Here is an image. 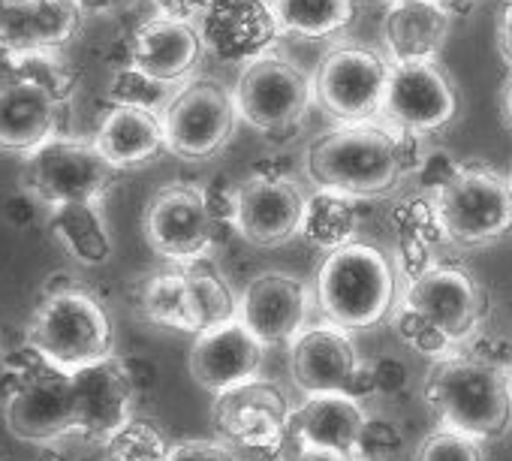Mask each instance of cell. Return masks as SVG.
<instances>
[{
  "mask_svg": "<svg viewBox=\"0 0 512 461\" xmlns=\"http://www.w3.org/2000/svg\"><path fill=\"white\" fill-rule=\"evenodd\" d=\"M22 160V187L31 190L46 211L67 202H103L121 175L91 136L55 133Z\"/></svg>",
  "mask_w": 512,
  "mask_h": 461,
  "instance_id": "obj_6",
  "label": "cell"
},
{
  "mask_svg": "<svg viewBox=\"0 0 512 461\" xmlns=\"http://www.w3.org/2000/svg\"><path fill=\"white\" fill-rule=\"evenodd\" d=\"M308 196L278 172H256L235 187V233L253 248H281L302 236Z\"/></svg>",
  "mask_w": 512,
  "mask_h": 461,
  "instance_id": "obj_14",
  "label": "cell"
},
{
  "mask_svg": "<svg viewBox=\"0 0 512 461\" xmlns=\"http://www.w3.org/2000/svg\"><path fill=\"white\" fill-rule=\"evenodd\" d=\"M452 28V10L443 0H404L386 10L383 40L389 61H437Z\"/></svg>",
  "mask_w": 512,
  "mask_h": 461,
  "instance_id": "obj_26",
  "label": "cell"
},
{
  "mask_svg": "<svg viewBox=\"0 0 512 461\" xmlns=\"http://www.w3.org/2000/svg\"><path fill=\"white\" fill-rule=\"evenodd\" d=\"M4 419L13 437L31 446H55L73 437V398H70V374L43 362L28 386L7 401Z\"/></svg>",
  "mask_w": 512,
  "mask_h": 461,
  "instance_id": "obj_20",
  "label": "cell"
},
{
  "mask_svg": "<svg viewBox=\"0 0 512 461\" xmlns=\"http://www.w3.org/2000/svg\"><path fill=\"white\" fill-rule=\"evenodd\" d=\"M500 109H503V118H506V124L512 127V73H509V79L503 82V94H500Z\"/></svg>",
  "mask_w": 512,
  "mask_h": 461,
  "instance_id": "obj_48",
  "label": "cell"
},
{
  "mask_svg": "<svg viewBox=\"0 0 512 461\" xmlns=\"http://www.w3.org/2000/svg\"><path fill=\"white\" fill-rule=\"evenodd\" d=\"M196 28L205 52L229 64H247L272 52L275 37H281L269 0H208Z\"/></svg>",
  "mask_w": 512,
  "mask_h": 461,
  "instance_id": "obj_19",
  "label": "cell"
},
{
  "mask_svg": "<svg viewBox=\"0 0 512 461\" xmlns=\"http://www.w3.org/2000/svg\"><path fill=\"white\" fill-rule=\"evenodd\" d=\"M368 377H371L374 395H383V398H398L410 386V368L404 365V359L389 356V353L368 359Z\"/></svg>",
  "mask_w": 512,
  "mask_h": 461,
  "instance_id": "obj_37",
  "label": "cell"
},
{
  "mask_svg": "<svg viewBox=\"0 0 512 461\" xmlns=\"http://www.w3.org/2000/svg\"><path fill=\"white\" fill-rule=\"evenodd\" d=\"M374 4H383V7L389 10V7H398V4H404V0H374Z\"/></svg>",
  "mask_w": 512,
  "mask_h": 461,
  "instance_id": "obj_49",
  "label": "cell"
},
{
  "mask_svg": "<svg viewBox=\"0 0 512 461\" xmlns=\"http://www.w3.org/2000/svg\"><path fill=\"white\" fill-rule=\"evenodd\" d=\"M422 395L440 425L482 443L503 437L512 425V371L488 365L467 350L431 362Z\"/></svg>",
  "mask_w": 512,
  "mask_h": 461,
  "instance_id": "obj_2",
  "label": "cell"
},
{
  "mask_svg": "<svg viewBox=\"0 0 512 461\" xmlns=\"http://www.w3.org/2000/svg\"><path fill=\"white\" fill-rule=\"evenodd\" d=\"M142 233L148 248L169 266L205 260L220 242V226L211 214L205 187L184 181L166 184L148 199Z\"/></svg>",
  "mask_w": 512,
  "mask_h": 461,
  "instance_id": "obj_11",
  "label": "cell"
},
{
  "mask_svg": "<svg viewBox=\"0 0 512 461\" xmlns=\"http://www.w3.org/2000/svg\"><path fill=\"white\" fill-rule=\"evenodd\" d=\"M416 461H485L482 440L455 431V428H434L416 446Z\"/></svg>",
  "mask_w": 512,
  "mask_h": 461,
  "instance_id": "obj_36",
  "label": "cell"
},
{
  "mask_svg": "<svg viewBox=\"0 0 512 461\" xmlns=\"http://www.w3.org/2000/svg\"><path fill=\"white\" fill-rule=\"evenodd\" d=\"M269 347L256 338L241 320L223 323L217 329L193 335L187 368L196 386L211 395L235 389L253 377H260Z\"/></svg>",
  "mask_w": 512,
  "mask_h": 461,
  "instance_id": "obj_18",
  "label": "cell"
},
{
  "mask_svg": "<svg viewBox=\"0 0 512 461\" xmlns=\"http://www.w3.org/2000/svg\"><path fill=\"white\" fill-rule=\"evenodd\" d=\"M82 22L76 0H0V52H64Z\"/></svg>",
  "mask_w": 512,
  "mask_h": 461,
  "instance_id": "obj_22",
  "label": "cell"
},
{
  "mask_svg": "<svg viewBox=\"0 0 512 461\" xmlns=\"http://www.w3.org/2000/svg\"><path fill=\"white\" fill-rule=\"evenodd\" d=\"M275 25L293 40H329L344 34L356 19L353 0H269Z\"/></svg>",
  "mask_w": 512,
  "mask_h": 461,
  "instance_id": "obj_28",
  "label": "cell"
},
{
  "mask_svg": "<svg viewBox=\"0 0 512 461\" xmlns=\"http://www.w3.org/2000/svg\"><path fill=\"white\" fill-rule=\"evenodd\" d=\"M509 181H512V175H509Z\"/></svg>",
  "mask_w": 512,
  "mask_h": 461,
  "instance_id": "obj_54",
  "label": "cell"
},
{
  "mask_svg": "<svg viewBox=\"0 0 512 461\" xmlns=\"http://www.w3.org/2000/svg\"><path fill=\"white\" fill-rule=\"evenodd\" d=\"M293 410L296 404L278 380L253 377L214 395L211 428L217 440L247 461H284Z\"/></svg>",
  "mask_w": 512,
  "mask_h": 461,
  "instance_id": "obj_5",
  "label": "cell"
},
{
  "mask_svg": "<svg viewBox=\"0 0 512 461\" xmlns=\"http://www.w3.org/2000/svg\"><path fill=\"white\" fill-rule=\"evenodd\" d=\"M365 419L368 413L362 401H356L353 395H344V392L305 395V401L293 410L290 437L299 443H311V446L356 458Z\"/></svg>",
  "mask_w": 512,
  "mask_h": 461,
  "instance_id": "obj_25",
  "label": "cell"
},
{
  "mask_svg": "<svg viewBox=\"0 0 512 461\" xmlns=\"http://www.w3.org/2000/svg\"><path fill=\"white\" fill-rule=\"evenodd\" d=\"M497 52L512 73V0L500 10V19H497Z\"/></svg>",
  "mask_w": 512,
  "mask_h": 461,
  "instance_id": "obj_45",
  "label": "cell"
},
{
  "mask_svg": "<svg viewBox=\"0 0 512 461\" xmlns=\"http://www.w3.org/2000/svg\"><path fill=\"white\" fill-rule=\"evenodd\" d=\"M40 217H46V208L43 202L31 193V190H19V193H10L4 199V220L16 229H31Z\"/></svg>",
  "mask_w": 512,
  "mask_h": 461,
  "instance_id": "obj_41",
  "label": "cell"
},
{
  "mask_svg": "<svg viewBox=\"0 0 512 461\" xmlns=\"http://www.w3.org/2000/svg\"><path fill=\"white\" fill-rule=\"evenodd\" d=\"M136 308H139L142 320L151 323V326H157V329L193 335L184 266H172V269H163V272L148 275L139 284Z\"/></svg>",
  "mask_w": 512,
  "mask_h": 461,
  "instance_id": "obj_30",
  "label": "cell"
},
{
  "mask_svg": "<svg viewBox=\"0 0 512 461\" xmlns=\"http://www.w3.org/2000/svg\"><path fill=\"white\" fill-rule=\"evenodd\" d=\"M163 133H166V154L199 163L220 154L238 124L235 97L217 79L193 76L190 82L178 85L169 103L160 109Z\"/></svg>",
  "mask_w": 512,
  "mask_h": 461,
  "instance_id": "obj_8",
  "label": "cell"
},
{
  "mask_svg": "<svg viewBox=\"0 0 512 461\" xmlns=\"http://www.w3.org/2000/svg\"><path fill=\"white\" fill-rule=\"evenodd\" d=\"M25 344L52 368L73 374L115 356V326L106 305L67 278L64 284L43 287L25 326Z\"/></svg>",
  "mask_w": 512,
  "mask_h": 461,
  "instance_id": "obj_4",
  "label": "cell"
},
{
  "mask_svg": "<svg viewBox=\"0 0 512 461\" xmlns=\"http://www.w3.org/2000/svg\"><path fill=\"white\" fill-rule=\"evenodd\" d=\"M314 299L326 323L347 332L374 329L398 302L395 260L371 242H350L323 257Z\"/></svg>",
  "mask_w": 512,
  "mask_h": 461,
  "instance_id": "obj_3",
  "label": "cell"
},
{
  "mask_svg": "<svg viewBox=\"0 0 512 461\" xmlns=\"http://www.w3.org/2000/svg\"><path fill=\"white\" fill-rule=\"evenodd\" d=\"M284 461H350L347 455H338L332 449H320V446H311V443H299L290 437V446L284 452Z\"/></svg>",
  "mask_w": 512,
  "mask_h": 461,
  "instance_id": "obj_43",
  "label": "cell"
},
{
  "mask_svg": "<svg viewBox=\"0 0 512 461\" xmlns=\"http://www.w3.org/2000/svg\"><path fill=\"white\" fill-rule=\"evenodd\" d=\"M362 362L365 359L353 344V332L326 320L305 326L290 344V374L302 395H350Z\"/></svg>",
  "mask_w": 512,
  "mask_h": 461,
  "instance_id": "obj_17",
  "label": "cell"
},
{
  "mask_svg": "<svg viewBox=\"0 0 512 461\" xmlns=\"http://www.w3.org/2000/svg\"><path fill=\"white\" fill-rule=\"evenodd\" d=\"M76 4L82 7L85 16H100V13H112L115 7L124 4V0H76Z\"/></svg>",
  "mask_w": 512,
  "mask_h": 461,
  "instance_id": "obj_46",
  "label": "cell"
},
{
  "mask_svg": "<svg viewBox=\"0 0 512 461\" xmlns=\"http://www.w3.org/2000/svg\"><path fill=\"white\" fill-rule=\"evenodd\" d=\"M238 455L217 437H187L172 440L166 461H235Z\"/></svg>",
  "mask_w": 512,
  "mask_h": 461,
  "instance_id": "obj_38",
  "label": "cell"
},
{
  "mask_svg": "<svg viewBox=\"0 0 512 461\" xmlns=\"http://www.w3.org/2000/svg\"><path fill=\"white\" fill-rule=\"evenodd\" d=\"M235 461H247V458H241V455H238V458H235Z\"/></svg>",
  "mask_w": 512,
  "mask_h": 461,
  "instance_id": "obj_51",
  "label": "cell"
},
{
  "mask_svg": "<svg viewBox=\"0 0 512 461\" xmlns=\"http://www.w3.org/2000/svg\"><path fill=\"white\" fill-rule=\"evenodd\" d=\"M58 109L46 91L22 82V79H0V151L28 157L58 130Z\"/></svg>",
  "mask_w": 512,
  "mask_h": 461,
  "instance_id": "obj_24",
  "label": "cell"
},
{
  "mask_svg": "<svg viewBox=\"0 0 512 461\" xmlns=\"http://www.w3.org/2000/svg\"><path fill=\"white\" fill-rule=\"evenodd\" d=\"M184 278H187L193 335L238 320V296L232 293L229 281L217 272L211 257L184 266Z\"/></svg>",
  "mask_w": 512,
  "mask_h": 461,
  "instance_id": "obj_29",
  "label": "cell"
},
{
  "mask_svg": "<svg viewBox=\"0 0 512 461\" xmlns=\"http://www.w3.org/2000/svg\"><path fill=\"white\" fill-rule=\"evenodd\" d=\"M91 139L118 172L142 169L154 163L160 154H166L163 118L157 109L145 106L112 103V109L100 118Z\"/></svg>",
  "mask_w": 512,
  "mask_h": 461,
  "instance_id": "obj_23",
  "label": "cell"
},
{
  "mask_svg": "<svg viewBox=\"0 0 512 461\" xmlns=\"http://www.w3.org/2000/svg\"><path fill=\"white\" fill-rule=\"evenodd\" d=\"M151 4H154L157 13H163V16H175V19H190V22H196L199 13L205 10L208 0H151Z\"/></svg>",
  "mask_w": 512,
  "mask_h": 461,
  "instance_id": "obj_44",
  "label": "cell"
},
{
  "mask_svg": "<svg viewBox=\"0 0 512 461\" xmlns=\"http://www.w3.org/2000/svg\"><path fill=\"white\" fill-rule=\"evenodd\" d=\"M458 172H461V163H455L446 151H431V154H422V160H419V166H416V181H419V187L437 193V190L446 187Z\"/></svg>",
  "mask_w": 512,
  "mask_h": 461,
  "instance_id": "obj_40",
  "label": "cell"
},
{
  "mask_svg": "<svg viewBox=\"0 0 512 461\" xmlns=\"http://www.w3.org/2000/svg\"><path fill=\"white\" fill-rule=\"evenodd\" d=\"M407 449H410L407 434L392 416L368 413L362 434H359L356 458H362V461H404Z\"/></svg>",
  "mask_w": 512,
  "mask_h": 461,
  "instance_id": "obj_35",
  "label": "cell"
},
{
  "mask_svg": "<svg viewBox=\"0 0 512 461\" xmlns=\"http://www.w3.org/2000/svg\"><path fill=\"white\" fill-rule=\"evenodd\" d=\"M401 302L410 305L434 329H440L455 344V350L470 344L491 317L488 290L476 281L473 272L452 263H431L425 272L410 278Z\"/></svg>",
  "mask_w": 512,
  "mask_h": 461,
  "instance_id": "obj_12",
  "label": "cell"
},
{
  "mask_svg": "<svg viewBox=\"0 0 512 461\" xmlns=\"http://www.w3.org/2000/svg\"><path fill=\"white\" fill-rule=\"evenodd\" d=\"M311 308L314 296L308 284L281 269L253 275L238 296V320L266 347H290L293 338L311 326Z\"/></svg>",
  "mask_w": 512,
  "mask_h": 461,
  "instance_id": "obj_16",
  "label": "cell"
},
{
  "mask_svg": "<svg viewBox=\"0 0 512 461\" xmlns=\"http://www.w3.org/2000/svg\"><path fill=\"white\" fill-rule=\"evenodd\" d=\"M73 398V437L91 446H103L118 428L136 416L139 395L124 368V356L91 362L70 374Z\"/></svg>",
  "mask_w": 512,
  "mask_h": 461,
  "instance_id": "obj_15",
  "label": "cell"
},
{
  "mask_svg": "<svg viewBox=\"0 0 512 461\" xmlns=\"http://www.w3.org/2000/svg\"><path fill=\"white\" fill-rule=\"evenodd\" d=\"M202 55L205 40L196 22L157 13L133 31L127 64L166 88H178L193 79Z\"/></svg>",
  "mask_w": 512,
  "mask_h": 461,
  "instance_id": "obj_21",
  "label": "cell"
},
{
  "mask_svg": "<svg viewBox=\"0 0 512 461\" xmlns=\"http://www.w3.org/2000/svg\"><path fill=\"white\" fill-rule=\"evenodd\" d=\"M356 229H359V211L356 199L335 193V190H320L308 199L305 208V223H302V239L326 254L356 242Z\"/></svg>",
  "mask_w": 512,
  "mask_h": 461,
  "instance_id": "obj_31",
  "label": "cell"
},
{
  "mask_svg": "<svg viewBox=\"0 0 512 461\" xmlns=\"http://www.w3.org/2000/svg\"><path fill=\"white\" fill-rule=\"evenodd\" d=\"M389 70V55L362 43H338L317 67L314 100L338 124H371L383 118Z\"/></svg>",
  "mask_w": 512,
  "mask_h": 461,
  "instance_id": "obj_10",
  "label": "cell"
},
{
  "mask_svg": "<svg viewBox=\"0 0 512 461\" xmlns=\"http://www.w3.org/2000/svg\"><path fill=\"white\" fill-rule=\"evenodd\" d=\"M124 368H127V374H130V383H133L139 401L148 398V395L157 389V383H160V368H157L148 356H124Z\"/></svg>",
  "mask_w": 512,
  "mask_h": 461,
  "instance_id": "obj_42",
  "label": "cell"
},
{
  "mask_svg": "<svg viewBox=\"0 0 512 461\" xmlns=\"http://www.w3.org/2000/svg\"><path fill=\"white\" fill-rule=\"evenodd\" d=\"M4 58L10 64L7 76L46 91L55 103L64 106L76 94L79 76L64 58V52H25V55H4Z\"/></svg>",
  "mask_w": 512,
  "mask_h": 461,
  "instance_id": "obj_32",
  "label": "cell"
},
{
  "mask_svg": "<svg viewBox=\"0 0 512 461\" xmlns=\"http://www.w3.org/2000/svg\"><path fill=\"white\" fill-rule=\"evenodd\" d=\"M410 139L413 133L392 124H338L311 142L305 169L320 190L353 199L386 196L404 172L416 169V160H410Z\"/></svg>",
  "mask_w": 512,
  "mask_h": 461,
  "instance_id": "obj_1",
  "label": "cell"
},
{
  "mask_svg": "<svg viewBox=\"0 0 512 461\" xmlns=\"http://www.w3.org/2000/svg\"><path fill=\"white\" fill-rule=\"evenodd\" d=\"M232 97L247 127L275 136L305 118L314 100V79L296 61L272 49L241 67Z\"/></svg>",
  "mask_w": 512,
  "mask_h": 461,
  "instance_id": "obj_9",
  "label": "cell"
},
{
  "mask_svg": "<svg viewBox=\"0 0 512 461\" xmlns=\"http://www.w3.org/2000/svg\"><path fill=\"white\" fill-rule=\"evenodd\" d=\"M0 461H10V458H4V455H0Z\"/></svg>",
  "mask_w": 512,
  "mask_h": 461,
  "instance_id": "obj_52",
  "label": "cell"
},
{
  "mask_svg": "<svg viewBox=\"0 0 512 461\" xmlns=\"http://www.w3.org/2000/svg\"><path fill=\"white\" fill-rule=\"evenodd\" d=\"M440 233L455 248H485L512 233V181L494 169L461 166L434 193Z\"/></svg>",
  "mask_w": 512,
  "mask_h": 461,
  "instance_id": "obj_7",
  "label": "cell"
},
{
  "mask_svg": "<svg viewBox=\"0 0 512 461\" xmlns=\"http://www.w3.org/2000/svg\"><path fill=\"white\" fill-rule=\"evenodd\" d=\"M458 115V91L437 61H392L383 118L413 136H431Z\"/></svg>",
  "mask_w": 512,
  "mask_h": 461,
  "instance_id": "obj_13",
  "label": "cell"
},
{
  "mask_svg": "<svg viewBox=\"0 0 512 461\" xmlns=\"http://www.w3.org/2000/svg\"><path fill=\"white\" fill-rule=\"evenodd\" d=\"M350 461H362V458H350Z\"/></svg>",
  "mask_w": 512,
  "mask_h": 461,
  "instance_id": "obj_53",
  "label": "cell"
},
{
  "mask_svg": "<svg viewBox=\"0 0 512 461\" xmlns=\"http://www.w3.org/2000/svg\"><path fill=\"white\" fill-rule=\"evenodd\" d=\"M461 350H467L470 356L497 365V368H509L512 371V338L506 332H497L491 326H485L470 344H464Z\"/></svg>",
  "mask_w": 512,
  "mask_h": 461,
  "instance_id": "obj_39",
  "label": "cell"
},
{
  "mask_svg": "<svg viewBox=\"0 0 512 461\" xmlns=\"http://www.w3.org/2000/svg\"><path fill=\"white\" fill-rule=\"evenodd\" d=\"M46 229L58 248L85 269H100L112 260L115 242L100 202H67L46 211Z\"/></svg>",
  "mask_w": 512,
  "mask_h": 461,
  "instance_id": "obj_27",
  "label": "cell"
},
{
  "mask_svg": "<svg viewBox=\"0 0 512 461\" xmlns=\"http://www.w3.org/2000/svg\"><path fill=\"white\" fill-rule=\"evenodd\" d=\"M389 320H392V329H395L398 341H401L407 350H413V353H419V356H425V359H431V362L458 353L455 344H452L440 329H434L428 320H422V317H419L410 305H404L401 299L395 302V311H392Z\"/></svg>",
  "mask_w": 512,
  "mask_h": 461,
  "instance_id": "obj_34",
  "label": "cell"
},
{
  "mask_svg": "<svg viewBox=\"0 0 512 461\" xmlns=\"http://www.w3.org/2000/svg\"><path fill=\"white\" fill-rule=\"evenodd\" d=\"M443 4H446V7H458V4L464 7V4H470V0H443Z\"/></svg>",
  "mask_w": 512,
  "mask_h": 461,
  "instance_id": "obj_50",
  "label": "cell"
},
{
  "mask_svg": "<svg viewBox=\"0 0 512 461\" xmlns=\"http://www.w3.org/2000/svg\"><path fill=\"white\" fill-rule=\"evenodd\" d=\"M172 449L169 434L148 416H133L124 428H118L103 446V461H166Z\"/></svg>",
  "mask_w": 512,
  "mask_h": 461,
  "instance_id": "obj_33",
  "label": "cell"
},
{
  "mask_svg": "<svg viewBox=\"0 0 512 461\" xmlns=\"http://www.w3.org/2000/svg\"><path fill=\"white\" fill-rule=\"evenodd\" d=\"M34 461H73V455L64 449V443H55V446H40Z\"/></svg>",
  "mask_w": 512,
  "mask_h": 461,
  "instance_id": "obj_47",
  "label": "cell"
}]
</instances>
